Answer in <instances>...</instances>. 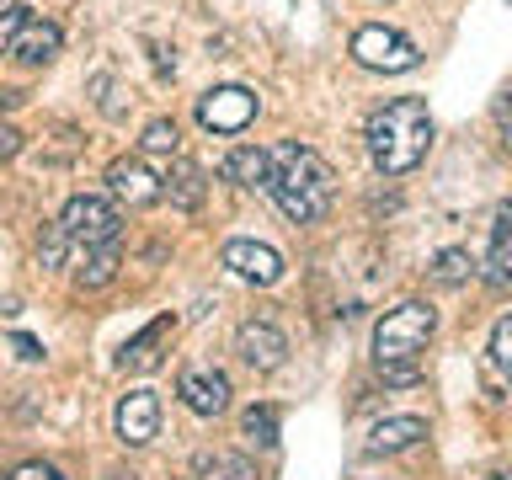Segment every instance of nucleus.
<instances>
[{"label": "nucleus", "mask_w": 512, "mask_h": 480, "mask_svg": "<svg viewBox=\"0 0 512 480\" xmlns=\"http://www.w3.org/2000/svg\"><path fill=\"white\" fill-rule=\"evenodd\" d=\"M432 150V112L416 96H395L368 118V155L384 176H406Z\"/></svg>", "instance_id": "obj_1"}, {"label": "nucleus", "mask_w": 512, "mask_h": 480, "mask_svg": "<svg viewBox=\"0 0 512 480\" xmlns=\"http://www.w3.org/2000/svg\"><path fill=\"white\" fill-rule=\"evenodd\" d=\"M267 187H272V198H278V208L294 224H315L331 208L336 176H331V166L315 150H304V144H283V150L272 155V182Z\"/></svg>", "instance_id": "obj_2"}, {"label": "nucleus", "mask_w": 512, "mask_h": 480, "mask_svg": "<svg viewBox=\"0 0 512 480\" xmlns=\"http://www.w3.org/2000/svg\"><path fill=\"white\" fill-rule=\"evenodd\" d=\"M432 331H438V310L432 304H422V299L395 304L374 326V358L379 363H416V352L432 342Z\"/></svg>", "instance_id": "obj_3"}, {"label": "nucleus", "mask_w": 512, "mask_h": 480, "mask_svg": "<svg viewBox=\"0 0 512 480\" xmlns=\"http://www.w3.org/2000/svg\"><path fill=\"white\" fill-rule=\"evenodd\" d=\"M352 59L379 75H406L416 70V43L395 27H358L352 32Z\"/></svg>", "instance_id": "obj_4"}, {"label": "nucleus", "mask_w": 512, "mask_h": 480, "mask_svg": "<svg viewBox=\"0 0 512 480\" xmlns=\"http://www.w3.org/2000/svg\"><path fill=\"white\" fill-rule=\"evenodd\" d=\"M59 224H64V235H70V240H86V246H112L118 230H123L118 208H112L107 198H91V192H80V198L64 203Z\"/></svg>", "instance_id": "obj_5"}, {"label": "nucleus", "mask_w": 512, "mask_h": 480, "mask_svg": "<svg viewBox=\"0 0 512 480\" xmlns=\"http://www.w3.org/2000/svg\"><path fill=\"white\" fill-rule=\"evenodd\" d=\"M251 118H256V91L246 86H219L198 102V123L214 128V134H240Z\"/></svg>", "instance_id": "obj_6"}, {"label": "nucleus", "mask_w": 512, "mask_h": 480, "mask_svg": "<svg viewBox=\"0 0 512 480\" xmlns=\"http://www.w3.org/2000/svg\"><path fill=\"white\" fill-rule=\"evenodd\" d=\"M176 395H182V406L192 416H219L230 406V379H224L219 368H187V374L176 379Z\"/></svg>", "instance_id": "obj_7"}, {"label": "nucleus", "mask_w": 512, "mask_h": 480, "mask_svg": "<svg viewBox=\"0 0 512 480\" xmlns=\"http://www.w3.org/2000/svg\"><path fill=\"white\" fill-rule=\"evenodd\" d=\"M107 187H112V198L128 203V208H144V203L160 198V176L144 166V160H134V155L112 160V166H107Z\"/></svg>", "instance_id": "obj_8"}, {"label": "nucleus", "mask_w": 512, "mask_h": 480, "mask_svg": "<svg viewBox=\"0 0 512 480\" xmlns=\"http://www.w3.org/2000/svg\"><path fill=\"white\" fill-rule=\"evenodd\" d=\"M155 432H160V400H155V390H128L118 400V438L128 448H144Z\"/></svg>", "instance_id": "obj_9"}, {"label": "nucleus", "mask_w": 512, "mask_h": 480, "mask_svg": "<svg viewBox=\"0 0 512 480\" xmlns=\"http://www.w3.org/2000/svg\"><path fill=\"white\" fill-rule=\"evenodd\" d=\"M224 267L240 272L246 283H262V288L283 278V256L272 246H262V240H230L224 246Z\"/></svg>", "instance_id": "obj_10"}, {"label": "nucleus", "mask_w": 512, "mask_h": 480, "mask_svg": "<svg viewBox=\"0 0 512 480\" xmlns=\"http://www.w3.org/2000/svg\"><path fill=\"white\" fill-rule=\"evenodd\" d=\"M235 352L246 358L251 368H278L283 363V352H288V336L278 326H267V320H246V326L235 331Z\"/></svg>", "instance_id": "obj_11"}, {"label": "nucleus", "mask_w": 512, "mask_h": 480, "mask_svg": "<svg viewBox=\"0 0 512 480\" xmlns=\"http://www.w3.org/2000/svg\"><path fill=\"white\" fill-rule=\"evenodd\" d=\"M59 43H64V32H59L54 22H43V16H27V27L11 38L6 54H11L16 64H48V59L59 54Z\"/></svg>", "instance_id": "obj_12"}, {"label": "nucleus", "mask_w": 512, "mask_h": 480, "mask_svg": "<svg viewBox=\"0 0 512 480\" xmlns=\"http://www.w3.org/2000/svg\"><path fill=\"white\" fill-rule=\"evenodd\" d=\"M171 331H176V320H171V315L150 320V326H144L134 342L118 352V368H128V374H144V368H155V363H160V347L171 342Z\"/></svg>", "instance_id": "obj_13"}, {"label": "nucleus", "mask_w": 512, "mask_h": 480, "mask_svg": "<svg viewBox=\"0 0 512 480\" xmlns=\"http://www.w3.org/2000/svg\"><path fill=\"white\" fill-rule=\"evenodd\" d=\"M486 283H491V288H507V283H512V203H502V208H496V219H491Z\"/></svg>", "instance_id": "obj_14"}, {"label": "nucleus", "mask_w": 512, "mask_h": 480, "mask_svg": "<svg viewBox=\"0 0 512 480\" xmlns=\"http://www.w3.org/2000/svg\"><path fill=\"white\" fill-rule=\"evenodd\" d=\"M422 438H427L422 416H384V422L368 432V454H400V448H411Z\"/></svg>", "instance_id": "obj_15"}, {"label": "nucleus", "mask_w": 512, "mask_h": 480, "mask_svg": "<svg viewBox=\"0 0 512 480\" xmlns=\"http://www.w3.org/2000/svg\"><path fill=\"white\" fill-rule=\"evenodd\" d=\"M160 198H171L176 208H198L203 203V171L192 160H176L171 176H160Z\"/></svg>", "instance_id": "obj_16"}, {"label": "nucleus", "mask_w": 512, "mask_h": 480, "mask_svg": "<svg viewBox=\"0 0 512 480\" xmlns=\"http://www.w3.org/2000/svg\"><path fill=\"white\" fill-rule=\"evenodd\" d=\"M224 176H230L235 187H267L272 182V155L267 150H230V160H224Z\"/></svg>", "instance_id": "obj_17"}, {"label": "nucleus", "mask_w": 512, "mask_h": 480, "mask_svg": "<svg viewBox=\"0 0 512 480\" xmlns=\"http://www.w3.org/2000/svg\"><path fill=\"white\" fill-rule=\"evenodd\" d=\"M192 475L198 480H256L251 459H240V454H198L192 459Z\"/></svg>", "instance_id": "obj_18"}, {"label": "nucleus", "mask_w": 512, "mask_h": 480, "mask_svg": "<svg viewBox=\"0 0 512 480\" xmlns=\"http://www.w3.org/2000/svg\"><path fill=\"white\" fill-rule=\"evenodd\" d=\"M118 267H123V256H118V240H112V246H91L86 267L75 272V283H80V288H102V283H112V278H118Z\"/></svg>", "instance_id": "obj_19"}, {"label": "nucleus", "mask_w": 512, "mask_h": 480, "mask_svg": "<svg viewBox=\"0 0 512 480\" xmlns=\"http://www.w3.org/2000/svg\"><path fill=\"white\" fill-rule=\"evenodd\" d=\"M470 256L464 251H438V262H432V283H443V288H459V283H470Z\"/></svg>", "instance_id": "obj_20"}, {"label": "nucleus", "mask_w": 512, "mask_h": 480, "mask_svg": "<svg viewBox=\"0 0 512 480\" xmlns=\"http://www.w3.org/2000/svg\"><path fill=\"white\" fill-rule=\"evenodd\" d=\"M246 438H251L256 448H272V443H278V411H272V406H251V411H246Z\"/></svg>", "instance_id": "obj_21"}, {"label": "nucleus", "mask_w": 512, "mask_h": 480, "mask_svg": "<svg viewBox=\"0 0 512 480\" xmlns=\"http://www.w3.org/2000/svg\"><path fill=\"white\" fill-rule=\"evenodd\" d=\"M139 144H144L150 155H171V150H176V123H171V118H155V123H144Z\"/></svg>", "instance_id": "obj_22"}, {"label": "nucleus", "mask_w": 512, "mask_h": 480, "mask_svg": "<svg viewBox=\"0 0 512 480\" xmlns=\"http://www.w3.org/2000/svg\"><path fill=\"white\" fill-rule=\"evenodd\" d=\"M64 251H70V235H64V224H48L43 240H38V262H43V267H64Z\"/></svg>", "instance_id": "obj_23"}, {"label": "nucleus", "mask_w": 512, "mask_h": 480, "mask_svg": "<svg viewBox=\"0 0 512 480\" xmlns=\"http://www.w3.org/2000/svg\"><path fill=\"white\" fill-rule=\"evenodd\" d=\"M491 363L512 379V315H502V320H496V331H491Z\"/></svg>", "instance_id": "obj_24"}, {"label": "nucleus", "mask_w": 512, "mask_h": 480, "mask_svg": "<svg viewBox=\"0 0 512 480\" xmlns=\"http://www.w3.org/2000/svg\"><path fill=\"white\" fill-rule=\"evenodd\" d=\"M27 16H32L27 6H0V54H6V48H11V38L27 27Z\"/></svg>", "instance_id": "obj_25"}, {"label": "nucleus", "mask_w": 512, "mask_h": 480, "mask_svg": "<svg viewBox=\"0 0 512 480\" xmlns=\"http://www.w3.org/2000/svg\"><path fill=\"white\" fill-rule=\"evenodd\" d=\"M379 374H384V384H416V379H422V368H416V363H379Z\"/></svg>", "instance_id": "obj_26"}, {"label": "nucleus", "mask_w": 512, "mask_h": 480, "mask_svg": "<svg viewBox=\"0 0 512 480\" xmlns=\"http://www.w3.org/2000/svg\"><path fill=\"white\" fill-rule=\"evenodd\" d=\"M11 480H64V475L54 470V464H43V459H27V464H22V470H16Z\"/></svg>", "instance_id": "obj_27"}, {"label": "nucleus", "mask_w": 512, "mask_h": 480, "mask_svg": "<svg viewBox=\"0 0 512 480\" xmlns=\"http://www.w3.org/2000/svg\"><path fill=\"white\" fill-rule=\"evenodd\" d=\"M11 347H16V358H27V363H38V358H43V342H38V336H27V331H16V336H11Z\"/></svg>", "instance_id": "obj_28"}, {"label": "nucleus", "mask_w": 512, "mask_h": 480, "mask_svg": "<svg viewBox=\"0 0 512 480\" xmlns=\"http://www.w3.org/2000/svg\"><path fill=\"white\" fill-rule=\"evenodd\" d=\"M496 123H502V139H507V150H512V91L496 96Z\"/></svg>", "instance_id": "obj_29"}, {"label": "nucleus", "mask_w": 512, "mask_h": 480, "mask_svg": "<svg viewBox=\"0 0 512 480\" xmlns=\"http://www.w3.org/2000/svg\"><path fill=\"white\" fill-rule=\"evenodd\" d=\"M16 150H22V134H16L11 123H0V160H11Z\"/></svg>", "instance_id": "obj_30"}, {"label": "nucleus", "mask_w": 512, "mask_h": 480, "mask_svg": "<svg viewBox=\"0 0 512 480\" xmlns=\"http://www.w3.org/2000/svg\"><path fill=\"white\" fill-rule=\"evenodd\" d=\"M16 102H22V91H0V112H11Z\"/></svg>", "instance_id": "obj_31"}, {"label": "nucleus", "mask_w": 512, "mask_h": 480, "mask_svg": "<svg viewBox=\"0 0 512 480\" xmlns=\"http://www.w3.org/2000/svg\"><path fill=\"white\" fill-rule=\"evenodd\" d=\"M112 480H139V475H123V470H118V475H112Z\"/></svg>", "instance_id": "obj_32"}, {"label": "nucleus", "mask_w": 512, "mask_h": 480, "mask_svg": "<svg viewBox=\"0 0 512 480\" xmlns=\"http://www.w3.org/2000/svg\"><path fill=\"white\" fill-rule=\"evenodd\" d=\"M486 480H512V475H486Z\"/></svg>", "instance_id": "obj_33"}, {"label": "nucleus", "mask_w": 512, "mask_h": 480, "mask_svg": "<svg viewBox=\"0 0 512 480\" xmlns=\"http://www.w3.org/2000/svg\"><path fill=\"white\" fill-rule=\"evenodd\" d=\"M0 6H6V0H0Z\"/></svg>", "instance_id": "obj_34"}]
</instances>
